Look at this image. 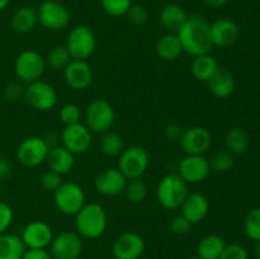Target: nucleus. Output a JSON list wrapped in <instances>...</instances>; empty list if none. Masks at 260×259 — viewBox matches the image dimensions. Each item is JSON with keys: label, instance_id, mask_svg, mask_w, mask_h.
I'll use <instances>...</instances> for the list:
<instances>
[{"label": "nucleus", "instance_id": "6", "mask_svg": "<svg viewBox=\"0 0 260 259\" xmlns=\"http://www.w3.org/2000/svg\"><path fill=\"white\" fill-rule=\"evenodd\" d=\"M53 202L58 212L75 216L85 205V192L74 182H65L53 192Z\"/></svg>", "mask_w": 260, "mask_h": 259}, {"label": "nucleus", "instance_id": "1", "mask_svg": "<svg viewBox=\"0 0 260 259\" xmlns=\"http://www.w3.org/2000/svg\"><path fill=\"white\" fill-rule=\"evenodd\" d=\"M183 52L192 57L210 53L213 47L210 35V23L198 14L188 15L187 20L177 32Z\"/></svg>", "mask_w": 260, "mask_h": 259}, {"label": "nucleus", "instance_id": "45", "mask_svg": "<svg viewBox=\"0 0 260 259\" xmlns=\"http://www.w3.org/2000/svg\"><path fill=\"white\" fill-rule=\"evenodd\" d=\"M183 134V128L177 123H170L168 124L165 128V136L169 140H179Z\"/></svg>", "mask_w": 260, "mask_h": 259}, {"label": "nucleus", "instance_id": "2", "mask_svg": "<svg viewBox=\"0 0 260 259\" xmlns=\"http://www.w3.org/2000/svg\"><path fill=\"white\" fill-rule=\"evenodd\" d=\"M108 216L99 203H85L75 215V231L81 239L94 240L106 233Z\"/></svg>", "mask_w": 260, "mask_h": 259}, {"label": "nucleus", "instance_id": "23", "mask_svg": "<svg viewBox=\"0 0 260 259\" xmlns=\"http://www.w3.org/2000/svg\"><path fill=\"white\" fill-rule=\"evenodd\" d=\"M188 14L179 4L170 3L164 5L159 13V22L168 32L177 33L187 20Z\"/></svg>", "mask_w": 260, "mask_h": 259}, {"label": "nucleus", "instance_id": "43", "mask_svg": "<svg viewBox=\"0 0 260 259\" xmlns=\"http://www.w3.org/2000/svg\"><path fill=\"white\" fill-rule=\"evenodd\" d=\"M22 83V81H20ZM20 83H17V81H13V83H9L7 86H5L4 94L9 101H15L19 96L24 95V86Z\"/></svg>", "mask_w": 260, "mask_h": 259}, {"label": "nucleus", "instance_id": "3", "mask_svg": "<svg viewBox=\"0 0 260 259\" xmlns=\"http://www.w3.org/2000/svg\"><path fill=\"white\" fill-rule=\"evenodd\" d=\"M188 193H189L188 192V184L180 178L178 173H169V174L164 175L157 183V202L165 210L180 208Z\"/></svg>", "mask_w": 260, "mask_h": 259}, {"label": "nucleus", "instance_id": "39", "mask_svg": "<svg viewBox=\"0 0 260 259\" xmlns=\"http://www.w3.org/2000/svg\"><path fill=\"white\" fill-rule=\"evenodd\" d=\"M62 183V175L51 169H48L47 172L41 175V185H42L43 189L50 190V192H55Z\"/></svg>", "mask_w": 260, "mask_h": 259}, {"label": "nucleus", "instance_id": "13", "mask_svg": "<svg viewBox=\"0 0 260 259\" xmlns=\"http://www.w3.org/2000/svg\"><path fill=\"white\" fill-rule=\"evenodd\" d=\"M61 142L74 155L85 154L93 144V132L81 122L65 126L61 132Z\"/></svg>", "mask_w": 260, "mask_h": 259}, {"label": "nucleus", "instance_id": "11", "mask_svg": "<svg viewBox=\"0 0 260 259\" xmlns=\"http://www.w3.org/2000/svg\"><path fill=\"white\" fill-rule=\"evenodd\" d=\"M24 99L32 108L40 112L51 111L57 103V91L51 84L40 80L27 84Z\"/></svg>", "mask_w": 260, "mask_h": 259}, {"label": "nucleus", "instance_id": "38", "mask_svg": "<svg viewBox=\"0 0 260 259\" xmlns=\"http://www.w3.org/2000/svg\"><path fill=\"white\" fill-rule=\"evenodd\" d=\"M126 17L129 20V23L141 27V25L146 24V22L149 20V12H147L144 5L132 4L128 12H127Z\"/></svg>", "mask_w": 260, "mask_h": 259}, {"label": "nucleus", "instance_id": "50", "mask_svg": "<svg viewBox=\"0 0 260 259\" xmlns=\"http://www.w3.org/2000/svg\"><path fill=\"white\" fill-rule=\"evenodd\" d=\"M192 259H203V258H200V256H197V255H196V256H193Z\"/></svg>", "mask_w": 260, "mask_h": 259}, {"label": "nucleus", "instance_id": "5", "mask_svg": "<svg viewBox=\"0 0 260 259\" xmlns=\"http://www.w3.org/2000/svg\"><path fill=\"white\" fill-rule=\"evenodd\" d=\"M73 60H88L96 47L95 33L89 25H75L69 32L65 43Z\"/></svg>", "mask_w": 260, "mask_h": 259}, {"label": "nucleus", "instance_id": "26", "mask_svg": "<svg viewBox=\"0 0 260 259\" xmlns=\"http://www.w3.org/2000/svg\"><path fill=\"white\" fill-rule=\"evenodd\" d=\"M218 69H220V66H218L217 61L210 53L193 57L192 65H190L192 75L194 76V79H197L198 81H202V83H208L210 79L217 73Z\"/></svg>", "mask_w": 260, "mask_h": 259}, {"label": "nucleus", "instance_id": "36", "mask_svg": "<svg viewBox=\"0 0 260 259\" xmlns=\"http://www.w3.org/2000/svg\"><path fill=\"white\" fill-rule=\"evenodd\" d=\"M102 8L111 17H123L132 5V0H101Z\"/></svg>", "mask_w": 260, "mask_h": 259}, {"label": "nucleus", "instance_id": "46", "mask_svg": "<svg viewBox=\"0 0 260 259\" xmlns=\"http://www.w3.org/2000/svg\"><path fill=\"white\" fill-rule=\"evenodd\" d=\"M9 172H10L9 163H8V160L5 159L4 155L0 152V177L4 179V178L9 174Z\"/></svg>", "mask_w": 260, "mask_h": 259}, {"label": "nucleus", "instance_id": "28", "mask_svg": "<svg viewBox=\"0 0 260 259\" xmlns=\"http://www.w3.org/2000/svg\"><path fill=\"white\" fill-rule=\"evenodd\" d=\"M27 250L22 238L14 234H0V259H22Z\"/></svg>", "mask_w": 260, "mask_h": 259}, {"label": "nucleus", "instance_id": "4", "mask_svg": "<svg viewBox=\"0 0 260 259\" xmlns=\"http://www.w3.org/2000/svg\"><path fill=\"white\" fill-rule=\"evenodd\" d=\"M84 117H85V124L91 132L104 134L113 127L116 121V112L108 101L96 98L86 106Z\"/></svg>", "mask_w": 260, "mask_h": 259}, {"label": "nucleus", "instance_id": "24", "mask_svg": "<svg viewBox=\"0 0 260 259\" xmlns=\"http://www.w3.org/2000/svg\"><path fill=\"white\" fill-rule=\"evenodd\" d=\"M211 94L218 99L229 98L235 91V79L226 69H218L217 73L207 83Z\"/></svg>", "mask_w": 260, "mask_h": 259}, {"label": "nucleus", "instance_id": "37", "mask_svg": "<svg viewBox=\"0 0 260 259\" xmlns=\"http://www.w3.org/2000/svg\"><path fill=\"white\" fill-rule=\"evenodd\" d=\"M58 116H60V119L63 123V126H70V124H75L80 122L81 111L76 104L66 103L60 108Z\"/></svg>", "mask_w": 260, "mask_h": 259}, {"label": "nucleus", "instance_id": "19", "mask_svg": "<svg viewBox=\"0 0 260 259\" xmlns=\"http://www.w3.org/2000/svg\"><path fill=\"white\" fill-rule=\"evenodd\" d=\"M62 71L66 84L74 90H85L93 81V70L85 60H71Z\"/></svg>", "mask_w": 260, "mask_h": 259}, {"label": "nucleus", "instance_id": "15", "mask_svg": "<svg viewBox=\"0 0 260 259\" xmlns=\"http://www.w3.org/2000/svg\"><path fill=\"white\" fill-rule=\"evenodd\" d=\"M210 173L211 168L205 155H185L178 165V174L187 184L203 182Z\"/></svg>", "mask_w": 260, "mask_h": 259}, {"label": "nucleus", "instance_id": "8", "mask_svg": "<svg viewBox=\"0 0 260 259\" xmlns=\"http://www.w3.org/2000/svg\"><path fill=\"white\" fill-rule=\"evenodd\" d=\"M51 146L45 137L29 136L20 141L17 147V159L27 168H36L46 163Z\"/></svg>", "mask_w": 260, "mask_h": 259}, {"label": "nucleus", "instance_id": "27", "mask_svg": "<svg viewBox=\"0 0 260 259\" xmlns=\"http://www.w3.org/2000/svg\"><path fill=\"white\" fill-rule=\"evenodd\" d=\"M38 23L37 10L32 7H22L13 13L10 18V25L17 33H29L35 29Z\"/></svg>", "mask_w": 260, "mask_h": 259}, {"label": "nucleus", "instance_id": "10", "mask_svg": "<svg viewBox=\"0 0 260 259\" xmlns=\"http://www.w3.org/2000/svg\"><path fill=\"white\" fill-rule=\"evenodd\" d=\"M36 10L38 23L48 30H62L70 23V12L57 0H45Z\"/></svg>", "mask_w": 260, "mask_h": 259}, {"label": "nucleus", "instance_id": "7", "mask_svg": "<svg viewBox=\"0 0 260 259\" xmlns=\"http://www.w3.org/2000/svg\"><path fill=\"white\" fill-rule=\"evenodd\" d=\"M46 61L40 52L25 50L17 56L14 61V73L18 80L24 84L40 80L45 73Z\"/></svg>", "mask_w": 260, "mask_h": 259}, {"label": "nucleus", "instance_id": "25", "mask_svg": "<svg viewBox=\"0 0 260 259\" xmlns=\"http://www.w3.org/2000/svg\"><path fill=\"white\" fill-rule=\"evenodd\" d=\"M155 51L161 60L175 61L183 53V47L177 33L168 32L156 41Z\"/></svg>", "mask_w": 260, "mask_h": 259}, {"label": "nucleus", "instance_id": "12", "mask_svg": "<svg viewBox=\"0 0 260 259\" xmlns=\"http://www.w3.org/2000/svg\"><path fill=\"white\" fill-rule=\"evenodd\" d=\"M48 248L53 259H79L83 253V239L76 231H62L53 235Z\"/></svg>", "mask_w": 260, "mask_h": 259}, {"label": "nucleus", "instance_id": "35", "mask_svg": "<svg viewBox=\"0 0 260 259\" xmlns=\"http://www.w3.org/2000/svg\"><path fill=\"white\" fill-rule=\"evenodd\" d=\"M208 164L212 172L228 173L234 167V157L229 151L213 152L208 159Z\"/></svg>", "mask_w": 260, "mask_h": 259}, {"label": "nucleus", "instance_id": "30", "mask_svg": "<svg viewBox=\"0 0 260 259\" xmlns=\"http://www.w3.org/2000/svg\"><path fill=\"white\" fill-rule=\"evenodd\" d=\"M223 238L216 234H210L201 239L197 245V256L203 259H218L225 249Z\"/></svg>", "mask_w": 260, "mask_h": 259}, {"label": "nucleus", "instance_id": "9", "mask_svg": "<svg viewBox=\"0 0 260 259\" xmlns=\"http://www.w3.org/2000/svg\"><path fill=\"white\" fill-rule=\"evenodd\" d=\"M150 156L145 147L134 145L124 147L118 156V169L123 173L127 179L141 178L149 168Z\"/></svg>", "mask_w": 260, "mask_h": 259}, {"label": "nucleus", "instance_id": "49", "mask_svg": "<svg viewBox=\"0 0 260 259\" xmlns=\"http://www.w3.org/2000/svg\"><path fill=\"white\" fill-rule=\"evenodd\" d=\"M254 253H255V256L260 259V241H256V245L254 248Z\"/></svg>", "mask_w": 260, "mask_h": 259}, {"label": "nucleus", "instance_id": "32", "mask_svg": "<svg viewBox=\"0 0 260 259\" xmlns=\"http://www.w3.org/2000/svg\"><path fill=\"white\" fill-rule=\"evenodd\" d=\"M73 60L66 46H55L47 53V63L55 70H63Z\"/></svg>", "mask_w": 260, "mask_h": 259}, {"label": "nucleus", "instance_id": "17", "mask_svg": "<svg viewBox=\"0 0 260 259\" xmlns=\"http://www.w3.org/2000/svg\"><path fill=\"white\" fill-rule=\"evenodd\" d=\"M144 251V238L135 231L121 234L112 245V254L116 259H140Z\"/></svg>", "mask_w": 260, "mask_h": 259}, {"label": "nucleus", "instance_id": "42", "mask_svg": "<svg viewBox=\"0 0 260 259\" xmlns=\"http://www.w3.org/2000/svg\"><path fill=\"white\" fill-rule=\"evenodd\" d=\"M190 228H192V223H190L183 215L175 216L172 220V222H170V230H172L175 235H187V234L189 233Z\"/></svg>", "mask_w": 260, "mask_h": 259}, {"label": "nucleus", "instance_id": "14", "mask_svg": "<svg viewBox=\"0 0 260 259\" xmlns=\"http://www.w3.org/2000/svg\"><path fill=\"white\" fill-rule=\"evenodd\" d=\"M179 144L185 155H205L212 145V135L205 127L193 126L183 130Z\"/></svg>", "mask_w": 260, "mask_h": 259}, {"label": "nucleus", "instance_id": "33", "mask_svg": "<svg viewBox=\"0 0 260 259\" xmlns=\"http://www.w3.org/2000/svg\"><path fill=\"white\" fill-rule=\"evenodd\" d=\"M124 193H126V197L129 202L141 203L147 197V185L145 184L141 178L128 179Z\"/></svg>", "mask_w": 260, "mask_h": 259}, {"label": "nucleus", "instance_id": "41", "mask_svg": "<svg viewBox=\"0 0 260 259\" xmlns=\"http://www.w3.org/2000/svg\"><path fill=\"white\" fill-rule=\"evenodd\" d=\"M14 218L12 207L8 203L0 201V234L7 233L8 229L10 228Z\"/></svg>", "mask_w": 260, "mask_h": 259}, {"label": "nucleus", "instance_id": "20", "mask_svg": "<svg viewBox=\"0 0 260 259\" xmlns=\"http://www.w3.org/2000/svg\"><path fill=\"white\" fill-rule=\"evenodd\" d=\"M180 215L184 216L190 223H198L205 220L210 211V201L203 193L192 192L188 193L185 200L180 206Z\"/></svg>", "mask_w": 260, "mask_h": 259}, {"label": "nucleus", "instance_id": "51", "mask_svg": "<svg viewBox=\"0 0 260 259\" xmlns=\"http://www.w3.org/2000/svg\"><path fill=\"white\" fill-rule=\"evenodd\" d=\"M2 183H3V178L0 177V188H2Z\"/></svg>", "mask_w": 260, "mask_h": 259}, {"label": "nucleus", "instance_id": "21", "mask_svg": "<svg viewBox=\"0 0 260 259\" xmlns=\"http://www.w3.org/2000/svg\"><path fill=\"white\" fill-rule=\"evenodd\" d=\"M211 41L217 47H229L239 38V27L234 20L221 18L210 24Z\"/></svg>", "mask_w": 260, "mask_h": 259}, {"label": "nucleus", "instance_id": "31", "mask_svg": "<svg viewBox=\"0 0 260 259\" xmlns=\"http://www.w3.org/2000/svg\"><path fill=\"white\" fill-rule=\"evenodd\" d=\"M124 150V142L118 134L113 131L104 132L101 139V151L106 156L117 157Z\"/></svg>", "mask_w": 260, "mask_h": 259}, {"label": "nucleus", "instance_id": "34", "mask_svg": "<svg viewBox=\"0 0 260 259\" xmlns=\"http://www.w3.org/2000/svg\"><path fill=\"white\" fill-rule=\"evenodd\" d=\"M244 230L246 236L253 241H260V208H253L244 220Z\"/></svg>", "mask_w": 260, "mask_h": 259}, {"label": "nucleus", "instance_id": "40", "mask_svg": "<svg viewBox=\"0 0 260 259\" xmlns=\"http://www.w3.org/2000/svg\"><path fill=\"white\" fill-rule=\"evenodd\" d=\"M218 259H249V254L240 244H230L225 246Z\"/></svg>", "mask_w": 260, "mask_h": 259}, {"label": "nucleus", "instance_id": "47", "mask_svg": "<svg viewBox=\"0 0 260 259\" xmlns=\"http://www.w3.org/2000/svg\"><path fill=\"white\" fill-rule=\"evenodd\" d=\"M206 7L212 8V9H220V8L225 7L229 3V0H201Z\"/></svg>", "mask_w": 260, "mask_h": 259}, {"label": "nucleus", "instance_id": "22", "mask_svg": "<svg viewBox=\"0 0 260 259\" xmlns=\"http://www.w3.org/2000/svg\"><path fill=\"white\" fill-rule=\"evenodd\" d=\"M46 163L48 168L53 172L58 173L60 175H65L73 170L75 165V155L69 151L62 145H56L50 149Z\"/></svg>", "mask_w": 260, "mask_h": 259}, {"label": "nucleus", "instance_id": "16", "mask_svg": "<svg viewBox=\"0 0 260 259\" xmlns=\"http://www.w3.org/2000/svg\"><path fill=\"white\" fill-rule=\"evenodd\" d=\"M128 179L118 168H108L99 173L94 180V188L104 197H116L124 193Z\"/></svg>", "mask_w": 260, "mask_h": 259}, {"label": "nucleus", "instance_id": "48", "mask_svg": "<svg viewBox=\"0 0 260 259\" xmlns=\"http://www.w3.org/2000/svg\"><path fill=\"white\" fill-rule=\"evenodd\" d=\"M10 4V0H0V12L4 10Z\"/></svg>", "mask_w": 260, "mask_h": 259}, {"label": "nucleus", "instance_id": "29", "mask_svg": "<svg viewBox=\"0 0 260 259\" xmlns=\"http://www.w3.org/2000/svg\"><path fill=\"white\" fill-rule=\"evenodd\" d=\"M225 145L231 155H243L248 151L250 136L241 127H233L226 132Z\"/></svg>", "mask_w": 260, "mask_h": 259}, {"label": "nucleus", "instance_id": "44", "mask_svg": "<svg viewBox=\"0 0 260 259\" xmlns=\"http://www.w3.org/2000/svg\"><path fill=\"white\" fill-rule=\"evenodd\" d=\"M22 259H53L47 249H27Z\"/></svg>", "mask_w": 260, "mask_h": 259}, {"label": "nucleus", "instance_id": "18", "mask_svg": "<svg viewBox=\"0 0 260 259\" xmlns=\"http://www.w3.org/2000/svg\"><path fill=\"white\" fill-rule=\"evenodd\" d=\"M20 238L27 249H47L53 239V231L45 221L35 220L24 226Z\"/></svg>", "mask_w": 260, "mask_h": 259}]
</instances>
